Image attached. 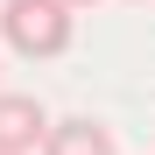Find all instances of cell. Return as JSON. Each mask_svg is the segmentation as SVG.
<instances>
[{
	"label": "cell",
	"instance_id": "cell-1",
	"mask_svg": "<svg viewBox=\"0 0 155 155\" xmlns=\"http://www.w3.org/2000/svg\"><path fill=\"white\" fill-rule=\"evenodd\" d=\"M0 35H7L14 57H64L71 35H78V7L71 0H0Z\"/></svg>",
	"mask_w": 155,
	"mask_h": 155
},
{
	"label": "cell",
	"instance_id": "cell-3",
	"mask_svg": "<svg viewBox=\"0 0 155 155\" xmlns=\"http://www.w3.org/2000/svg\"><path fill=\"white\" fill-rule=\"evenodd\" d=\"M35 155H113V127H99L92 113H71V120H49V134Z\"/></svg>",
	"mask_w": 155,
	"mask_h": 155
},
{
	"label": "cell",
	"instance_id": "cell-4",
	"mask_svg": "<svg viewBox=\"0 0 155 155\" xmlns=\"http://www.w3.org/2000/svg\"><path fill=\"white\" fill-rule=\"evenodd\" d=\"M71 7H92V0H71Z\"/></svg>",
	"mask_w": 155,
	"mask_h": 155
},
{
	"label": "cell",
	"instance_id": "cell-2",
	"mask_svg": "<svg viewBox=\"0 0 155 155\" xmlns=\"http://www.w3.org/2000/svg\"><path fill=\"white\" fill-rule=\"evenodd\" d=\"M49 134V113L35 92H0V155H35Z\"/></svg>",
	"mask_w": 155,
	"mask_h": 155
}]
</instances>
